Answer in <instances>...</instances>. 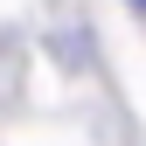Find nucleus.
I'll use <instances>...</instances> for the list:
<instances>
[{
	"label": "nucleus",
	"instance_id": "obj_1",
	"mask_svg": "<svg viewBox=\"0 0 146 146\" xmlns=\"http://www.w3.org/2000/svg\"><path fill=\"white\" fill-rule=\"evenodd\" d=\"M139 7H146V0H139Z\"/></svg>",
	"mask_w": 146,
	"mask_h": 146
}]
</instances>
